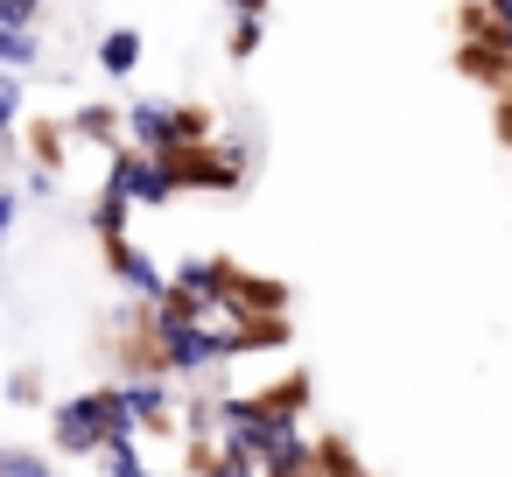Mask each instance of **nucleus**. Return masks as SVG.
<instances>
[{
    "label": "nucleus",
    "mask_w": 512,
    "mask_h": 477,
    "mask_svg": "<svg viewBox=\"0 0 512 477\" xmlns=\"http://www.w3.org/2000/svg\"><path fill=\"white\" fill-rule=\"evenodd\" d=\"M127 134H134L148 155H176V148H190L204 127H197V113H190V106H169V99H134V106H127Z\"/></svg>",
    "instance_id": "obj_1"
},
{
    "label": "nucleus",
    "mask_w": 512,
    "mask_h": 477,
    "mask_svg": "<svg viewBox=\"0 0 512 477\" xmlns=\"http://www.w3.org/2000/svg\"><path fill=\"white\" fill-rule=\"evenodd\" d=\"M106 183H113L120 197H134V204H169V197H176V169H169V155H148V148L120 155Z\"/></svg>",
    "instance_id": "obj_2"
},
{
    "label": "nucleus",
    "mask_w": 512,
    "mask_h": 477,
    "mask_svg": "<svg viewBox=\"0 0 512 477\" xmlns=\"http://www.w3.org/2000/svg\"><path fill=\"white\" fill-rule=\"evenodd\" d=\"M113 274H120V281H127L134 295H155V302H169V274H162V267H155L148 253H134L127 239L113 246Z\"/></svg>",
    "instance_id": "obj_3"
},
{
    "label": "nucleus",
    "mask_w": 512,
    "mask_h": 477,
    "mask_svg": "<svg viewBox=\"0 0 512 477\" xmlns=\"http://www.w3.org/2000/svg\"><path fill=\"white\" fill-rule=\"evenodd\" d=\"M99 64H106L113 78H127V71L141 64V36H134V29H106V36H99Z\"/></svg>",
    "instance_id": "obj_4"
},
{
    "label": "nucleus",
    "mask_w": 512,
    "mask_h": 477,
    "mask_svg": "<svg viewBox=\"0 0 512 477\" xmlns=\"http://www.w3.org/2000/svg\"><path fill=\"white\" fill-rule=\"evenodd\" d=\"M176 281H183L190 302H218V295H225V267H218V260H190Z\"/></svg>",
    "instance_id": "obj_5"
},
{
    "label": "nucleus",
    "mask_w": 512,
    "mask_h": 477,
    "mask_svg": "<svg viewBox=\"0 0 512 477\" xmlns=\"http://www.w3.org/2000/svg\"><path fill=\"white\" fill-rule=\"evenodd\" d=\"M120 393H127L134 421H162V414H169V386H162V379H134V386H120Z\"/></svg>",
    "instance_id": "obj_6"
},
{
    "label": "nucleus",
    "mask_w": 512,
    "mask_h": 477,
    "mask_svg": "<svg viewBox=\"0 0 512 477\" xmlns=\"http://www.w3.org/2000/svg\"><path fill=\"white\" fill-rule=\"evenodd\" d=\"M22 64H36V36L0 22V71H22Z\"/></svg>",
    "instance_id": "obj_7"
},
{
    "label": "nucleus",
    "mask_w": 512,
    "mask_h": 477,
    "mask_svg": "<svg viewBox=\"0 0 512 477\" xmlns=\"http://www.w3.org/2000/svg\"><path fill=\"white\" fill-rule=\"evenodd\" d=\"M127 204H134V197H120V190H113V183H106V204H99V211H92V225H99V232H106V239H113V246H120V232H127Z\"/></svg>",
    "instance_id": "obj_8"
},
{
    "label": "nucleus",
    "mask_w": 512,
    "mask_h": 477,
    "mask_svg": "<svg viewBox=\"0 0 512 477\" xmlns=\"http://www.w3.org/2000/svg\"><path fill=\"white\" fill-rule=\"evenodd\" d=\"M0 477H50V470H43V456H29V449H0Z\"/></svg>",
    "instance_id": "obj_9"
},
{
    "label": "nucleus",
    "mask_w": 512,
    "mask_h": 477,
    "mask_svg": "<svg viewBox=\"0 0 512 477\" xmlns=\"http://www.w3.org/2000/svg\"><path fill=\"white\" fill-rule=\"evenodd\" d=\"M15 113H22V85H15L8 71H0V134L15 127Z\"/></svg>",
    "instance_id": "obj_10"
},
{
    "label": "nucleus",
    "mask_w": 512,
    "mask_h": 477,
    "mask_svg": "<svg viewBox=\"0 0 512 477\" xmlns=\"http://www.w3.org/2000/svg\"><path fill=\"white\" fill-rule=\"evenodd\" d=\"M78 134H99V141H106V134H113V106H85V113H78Z\"/></svg>",
    "instance_id": "obj_11"
},
{
    "label": "nucleus",
    "mask_w": 512,
    "mask_h": 477,
    "mask_svg": "<svg viewBox=\"0 0 512 477\" xmlns=\"http://www.w3.org/2000/svg\"><path fill=\"white\" fill-rule=\"evenodd\" d=\"M253 50H260V22H239L232 29V57H253Z\"/></svg>",
    "instance_id": "obj_12"
},
{
    "label": "nucleus",
    "mask_w": 512,
    "mask_h": 477,
    "mask_svg": "<svg viewBox=\"0 0 512 477\" xmlns=\"http://www.w3.org/2000/svg\"><path fill=\"white\" fill-rule=\"evenodd\" d=\"M225 8H232L239 22H260V15H267V0H225Z\"/></svg>",
    "instance_id": "obj_13"
},
{
    "label": "nucleus",
    "mask_w": 512,
    "mask_h": 477,
    "mask_svg": "<svg viewBox=\"0 0 512 477\" xmlns=\"http://www.w3.org/2000/svg\"><path fill=\"white\" fill-rule=\"evenodd\" d=\"M8 225H15V197H0V239H8Z\"/></svg>",
    "instance_id": "obj_14"
},
{
    "label": "nucleus",
    "mask_w": 512,
    "mask_h": 477,
    "mask_svg": "<svg viewBox=\"0 0 512 477\" xmlns=\"http://www.w3.org/2000/svg\"><path fill=\"white\" fill-rule=\"evenodd\" d=\"M141 477H148V470H141Z\"/></svg>",
    "instance_id": "obj_15"
}]
</instances>
